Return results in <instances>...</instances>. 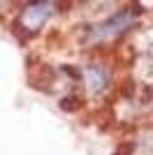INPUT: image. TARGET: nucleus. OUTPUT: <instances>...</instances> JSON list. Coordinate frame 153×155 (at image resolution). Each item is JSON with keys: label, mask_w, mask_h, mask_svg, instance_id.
Instances as JSON below:
<instances>
[{"label": "nucleus", "mask_w": 153, "mask_h": 155, "mask_svg": "<svg viewBox=\"0 0 153 155\" xmlns=\"http://www.w3.org/2000/svg\"><path fill=\"white\" fill-rule=\"evenodd\" d=\"M132 23V16L130 14H121V16H116V19L107 21V23H102L100 28L93 30V37L95 39H107V37H114L116 32H121L123 28H127Z\"/></svg>", "instance_id": "f257e3e1"}, {"label": "nucleus", "mask_w": 153, "mask_h": 155, "mask_svg": "<svg viewBox=\"0 0 153 155\" xmlns=\"http://www.w3.org/2000/svg\"><path fill=\"white\" fill-rule=\"evenodd\" d=\"M51 14V9H49V5H42V2H39V5H32L30 9H28V12H25V21H28V23H30L32 28H37L39 23H42V21L46 19V16H49Z\"/></svg>", "instance_id": "f03ea898"}, {"label": "nucleus", "mask_w": 153, "mask_h": 155, "mask_svg": "<svg viewBox=\"0 0 153 155\" xmlns=\"http://www.w3.org/2000/svg\"><path fill=\"white\" fill-rule=\"evenodd\" d=\"M86 79H88V88L95 93V91H102V88H104L107 74L102 70H97V67H88V70H86Z\"/></svg>", "instance_id": "7ed1b4c3"}]
</instances>
